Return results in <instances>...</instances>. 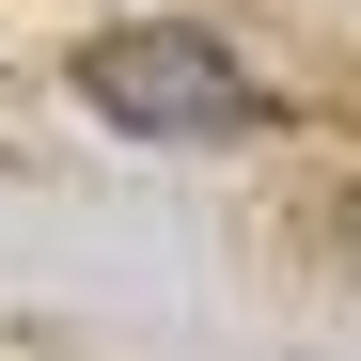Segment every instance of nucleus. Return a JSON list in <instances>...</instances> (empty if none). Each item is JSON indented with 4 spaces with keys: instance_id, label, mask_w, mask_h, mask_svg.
Masks as SVG:
<instances>
[{
    "instance_id": "nucleus-1",
    "label": "nucleus",
    "mask_w": 361,
    "mask_h": 361,
    "mask_svg": "<svg viewBox=\"0 0 361 361\" xmlns=\"http://www.w3.org/2000/svg\"><path fill=\"white\" fill-rule=\"evenodd\" d=\"M63 79H79L94 126L173 142V157H204V142H267V126H283V94L235 63L204 16H110V32H79V63H63Z\"/></svg>"
}]
</instances>
